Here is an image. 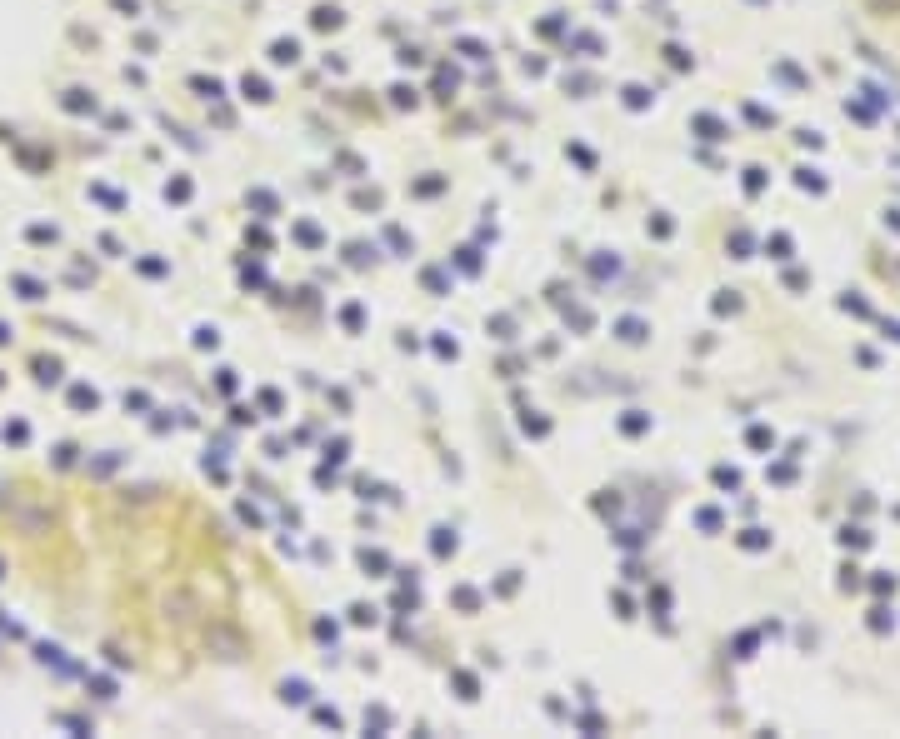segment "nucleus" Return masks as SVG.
Listing matches in <instances>:
<instances>
[{
	"mask_svg": "<svg viewBox=\"0 0 900 739\" xmlns=\"http://www.w3.org/2000/svg\"><path fill=\"white\" fill-rule=\"evenodd\" d=\"M296 55H300V50H296V40H275V50H270V61H275V66H291Z\"/></svg>",
	"mask_w": 900,
	"mask_h": 739,
	"instance_id": "f257e3e1",
	"label": "nucleus"
},
{
	"mask_svg": "<svg viewBox=\"0 0 900 739\" xmlns=\"http://www.w3.org/2000/svg\"><path fill=\"white\" fill-rule=\"evenodd\" d=\"M621 340H631V345H636V340H645V325H640V320H621Z\"/></svg>",
	"mask_w": 900,
	"mask_h": 739,
	"instance_id": "f03ea898",
	"label": "nucleus"
},
{
	"mask_svg": "<svg viewBox=\"0 0 900 739\" xmlns=\"http://www.w3.org/2000/svg\"><path fill=\"white\" fill-rule=\"evenodd\" d=\"M245 95H250V100H270V90H265L260 75H245Z\"/></svg>",
	"mask_w": 900,
	"mask_h": 739,
	"instance_id": "7ed1b4c3",
	"label": "nucleus"
},
{
	"mask_svg": "<svg viewBox=\"0 0 900 739\" xmlns=\"http://www.w3.org/2000/svg\"><path fill=\"white\" fill-rule=\"evenodd\" d=\"M450 549H456V535H450V530H435V554H450Z\"/></svg>",
	"mask_w": 900,
	"mask_h": 739,
	"instance_id": "20e7f679",
	"label": "nucleus"
},
{
	"mask_svg": "<svg viewBox=\"0 0 900 739\" xmlns=\"http://www.w3.org/2000/svg\"><path fill=\"white\" fill-rule=\"evenodd\" d=\"M645 100H650V95H645V90H640V85H626V105H631V110H640V105H645Z\"/></svg>",
	"mask_w": 900,
	"mask_h": 739,
	"instance_id": "39448f33",
	"label": "nucleus"
},
{
	"mask_svg": "<svg viewBox=\"0 0 900 739\" xmlns=\"http://www.w3.org/2000/svg\"><path fill=\"white\" fill-rule=\"evenodd\" d=\"M315 25L325 30V25H341V11H315Z\"/></svg>",
	"mask_w": 900,
	"mask_h": 739,
	"instance_id": "423d86ee",
	"label": "nucleus"
},
{
	"mask_svg": "<svg viewBox=\"0 0 900 739\" xmlns=\"http://www.w3.org/2000/svg\"><path fill=\"white\" fill-rule=\"evenodd\" d=\"M286 700H296V704H305V700H310V690H305V685H286Z\"/></svg>",
	"mask_w": 900,
	"mask_h": 739,
	"instance_id": "0eeeda50",
	"label": "nucleus"
},
{
	"mask_svg": "<svg viewBox=\"0 0 900 739\" xmlns=\"http://www.w3.org/2000/svg\"><path fill=\"white\" fill-rule=\"evenodd\" d=\"M456 685H461V695H466V700H475V679H470V674H456Z\"/></svg>",
	"mask_w": 900,
	"mask_h": 739,
	"instance_id": "6e6552de",
	"label": "nucleus"
},
{
	"mask_svg": "<svg viewBox=\"0 0 900 739\" xmlns=\"http://www.w3.org/2000/svg\"><path fill=\"white\" fill-rule=\"evenodd\" d=\"M645 425H650V420H645V415H631V420H626V435H640V430H645Z\"/></svg>",
	"mask_w": 900,
	"mask_h": 739,
	"instance_id": "1a4fd4ad",
	"label": "nucleus"
}]
</instances>
